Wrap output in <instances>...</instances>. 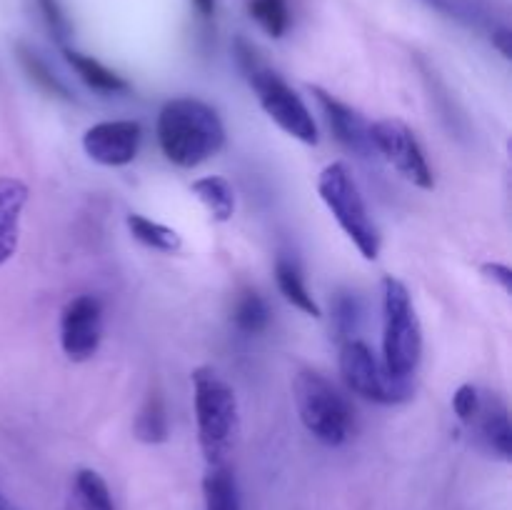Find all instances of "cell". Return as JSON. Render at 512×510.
<instances>
[{
	"label": "cell",
	"instance_id": "1",
	"mask_svg": "<svg viewBox=\"0 0 512 510\" xmlns=\"http://www.w3.org/2000/svg\"><path fill=\"white\" fill-rule=\"evenodd\" d=\"M158 143L178 168H198L225 145V125L213 105L198 98H173L160 108Z\"/></svg>",
	"mask_w": 512,
	"mask_h": 510
},
{
	"label": "cell",
	"instance_id": "2",
	"mask_svg": "<svg viewBox=\"0 0 512 510\" xmlns=\"http://www.w3.org/2000/svg\"><path fill=\"white\" fill-rule=\"evenodd\" d=\"M235 53H238L240 68H243L248 83L253 85L260 108L268 113V118L300 143H318V125H315L313 113L300 100V95L275 70L260 63L255 50L245 40L235 43Z\"/></svg>",
	"mask_w": 512,
	"mask_h": 510
},
{
	"label": "cell",
	"instance_id": "3",
	"mask_svg": "<svg viewBox=\"0 0 512 510\" xmlns=\"http://www.w3.org/2000/svg\"><path fill=\"white\" fill-rule=\"evenodd\" d=\"M195 420H198V440L208 465L225 463L235 428H238V400L235 390L218 370L198 368L193 373Z\"/></svg>",
	"mask_w": 512,
	"mask_h": 510
},
{
	"label": "cell",
	"instance_id": "4",
	"mask_svg": "<svg viewBox=\"0 0 512 510\" xmlns=\"http://www.w3.org/2000/svg\"><path fill=\"white\" fill-rule=\"evenodd\" d=\"M423 355V330L408 288L398 278L383 280V363L398 380H410Z\"/></svg>",
	"mask_w": 512,
	"mask_h": 510
},
{
	"label": "cell",
	"instance_id": "5",
	"mask_svg": "<svg viewBox=\"0 0 512 510\" xmlns=\"http://www.w3.org/2000/svg\"><path fill=\"white\" fill-rule=\"evenodd\" d=\"M293 398L300 423L323 445H343L350 435L353 413L345 395L318 370H300L293 378Z\"/></svg>",
	"mask_w": 512,
	"mask_h": 510
},
{
	"label": "cell",
	"instance_id": "6",
	"mask_svg": "<svg viewBox=\"0 0 512 510\" xmlns=\"http://www.w3.org/2000/svg\"><path fill=\"white\" fill-rule=\"evenodd\" d=\"M318 195L343 233L353 240L360 255L368 260H375L380 253V233L375 225L373 215H370L368 205H365L363 195H360L358 183H355L353 173L345 163H330L328 168L320 173L318 178Z\"/></svg>",
	"mask_w": 512,
	"mask_h": 510
},
{
	"label": "cell",
	"instance_id": "7",
	"mask_svg": "<svg viewBox=\"0 0 512 510\" xmlns=\"http://www.w3.org/2000/svg\"><path fill=\"white\" fill-rule=\"evenodd\" d=\"M340 375L355 395L380 405L403 403L413 393L408 380L393 378L383 360L370 350V345L358 338L345 340L340 345Z\"/></svg>",
	"mask_w": 512,
	"mask_h": 510
},
{
	"label": "cell",
	"instance_id": "8",
	"mask_svg": "<svg viewBox=\"0 0 512 510\" xmlns=\"http://www.w3.org/2000/svg\"><path fill=\"white\" fill-rule=\"evenodd\" d=\"M370 135H373L375 153L383 155L405 180H410L418 188L430 190L435 185L433 170H430L428 158L420 148L418 138L405 123L393 118L370 123Z\"/></svg>",
	"mask_w": 512,
	"mask_h": 510
},
{
	"label": "cell",
	"instance_id": "9",
	"mask_svg": "<svg viewBox=\"0 0 512 510\" xmlns=\"http://www.w3.org/2000/svg\"><path fill=\"white\" fill-rule=\"evenodd\" d=\"M103 338V303L95 295L68 300L60 313V345L68 360L85 363L93 358Z\"/></svg>",
	"mask_w": 512,
	"mask_h": 510
},
{
	"label": "cell",
	"instance_id": "10",
	"mask_svg": "<svg viewBox=\"0 0 512 510\" xmlns=\"http://www.w3.org/2000/svg\"><path fill=\"white\" fill-rule=\"evenodd\" d=\"M143 140V128L135 120H103L85 130L83 150L105 168L133 163Z\"/></svg>",
	"mask_w": 512,
	"mask_h": 510
},
{
	"label": "cell",
	"instance_id": "11",
	"mask_svg": "<svg viewBox=\"0 0 512 510\" xmlns=\"http://www.w3.org/2000/svg\"><path fill=\"white\" fill-rule=\"evenodd\" d=\"M315 93V100H318L320 110L325 113V120H328L330 130H333L335 138L345 145L353 153L363 155V158H370L375 153L373 135H370V123L353 110L350 105H345L343 100L333 98L330 93L320 88H310Z\"/></svg>",
	"mask_w": 512,
	"mask_h": 510
},
{
	"label": "cell",
	"instance_id": "12",
	"mask_svg": "<svg viewBox=\"0 0 512 510\" xmlns=\"http://www.w3.org/2000/svg\"><path fill=\"white\" fill-rule=\"evenodd\" d=\"M28 185L13 175H0V268L18 250L20 215L28 203Z\"/></svg>",
	"mask_w": 512,
	"mask_h": 510
},
{
	"label": "cell",
	"instance_id": "13",
	"mask_svg": "<svg viewBox=\"0 0 512 510\" xmlns=\"http://www.w3.org/2000/svg\"><path fill=\"white\" fill-rule=\"evenodd\" d=\"M478 425V433L483 443L493 450L498 458L510 460L512 455V425L508 418V408L500 398L488 395L480 400V410L473 420Z\"/></svg>",
	"mask_w": 512,
	"mask_h": 510
},
{
	"label": "cell",
	"instance_id": "14",
	"mask_svg": "<svg viewBox=\"0 0 512 510\" xmlns=\"http://www.w3.org/2000/svg\"><path fill=\"white\" fill-rule=\"evenodd\" d=\"M65 60H68L70 68L78 73V78L83 80L88 88L98 90V93H105V95H118V93H125V90L130 88L128 80L120 78L118 73H113L110 68H105L100 60L90 58V55L85 53H78V50H70L65 48Z\"/></svg>",
	"mask_w": 512,
	"mask_h": 510
},
{
	"label": "cell",
	"instance_id": "15",
	"mask_svg": "<svg viewBox=\"0 0 512 510\" xmlns=\"http://www.w3.org/2000/svg\"><path fill=\"white\" fill-rule=\"evenodd\" d=\"M205 510H240L238 485L225 463L210 465L203 478Z\"/></svg>",
	"mask_w": 512,
	"mask_h": 510
},
{
	"label": "cell",
	"instance_id": "16",
	"mask_svg": "<svg viewBox=\"0 0 512 510\" xmlns=\"http://www.w3.org/2000/svg\"><path fill=\"white\" fill-rule=\"evenodd\" d=\"M73 505L75 510H115L103 475L90 468L78 470L73 478Z\"/></svg>",
	"mask_w": 512,
	"mask_h": 510
},
{
	"label": "cell",
	"instance_id": "17",
	"mask_svg": "<svg viewBox=\"0 0 512 510\" xmlns=\"http://www.w3.org/2000/svg\"><path fill=\"white\" fill-rule=\"evenodd\" d=\"M195 195H198L200 203L208 208V213L213 215L218 223H225V220L233 218L235 213V193L230 188V183L225 178H218V175H208V178H200L193 183Z\"/></svg>",
	"mask_w": 512,
	"mask_h": 510
},
{
	"label": "cell",
	"instance_id": "18",
	"mask_svg": "<svg viewBox=\"0 0 512 510\" xmlns=\"http://www.w3.org/2000/svg\"><path fill=\"white\" fill-rule=\"evenodd\" d=\"M135 438L140 443H148V445H158L168 440V413H165V403L158 393H150L145 398L143 408L138 410L135 415Z\"/></svg>",
	"mask_w": 512,
	"mask_h": 510
},
{
	"label": "cell",
	"instance_id": "19",
	"mask_svg": "<svg viewBox=\"0 0 512 510\" xmlns=\"http://www.w3.org/2000/svg\"><path fill=\"white\" fill-rule=\"evenodd\" d=\"M125 225H128L130 235L138 243H143L145 248L160 250V253H175L183 245V240H180V235L173 228H168L163 223H155V220L145 218L140 213H130L125 218Z\"/></svg>",
	"mask_w": 512,
	"mask_h": 510
},
{
	"label": "cell",
	"instance_id": "20",
	"mask_svg": "<svg viewBox=\"0 0 512 510\" xmlns=\"http://www.w3.org/2000/svg\"><path fill=\"white\" fill-rule=\"evenodd\" d=\"M275 280H278L280 293L285 295V300H288L290 305H295V308H298L300 313L313 315V318H320L318 303H315V300H313L310 290L305 288L303 275H300V270L295 268V263H290V260L280 258L278 263H275Z\"/></svg>",
	"mask_w": 512,
	"mask_h": 510
},
{
	"label": "cell",
	"instance_id": "21",
	"mask_svg": "<svg viewBox=\"0 0 512 510\" xmlns=\"http://www.w3.org/2000/svg\"><path fill=\"white\" fill-rule=\"evenodd\" d=\"M425 3L445 13L448 18L470 25V28H488L493 33L498 25H503L495 20V13H490V8L483 0H425Z\"/></svg>",
	"mask_w": 512,
	"mask_h": 510
},
{
	"label": "cell",
	"instance_id": "22",
	"mask_svg": "<svg viewBox=\"0 0 512 510\" xmlns=\"http://www.w3.org/2000/svg\"><path fill=\"white\" fill-rule=\"evenodd\" d=\"M233 323L240 333L260 335L270 325V308L255 290H248L238 298L233 308Z\"/></svg>",
	"mask_w": 512,
	"mask_h": 510
},
{
	"label": "cell",
	"instance_id": "23",
	"mask_svg": "<svg viewBox=\"0 0 512 510\" xmlns=\"http://www.w3.org/2000/svg\"><path fill=\"white\" fill-rule=\"evenodd\" d=\"M248 13L270 38H283L290 28V10L285 0H248Z\"/></svg>",
	"mask_w": 512,
	"mask_h": 510
},
{
	"label": "cell",
	"instance_id": "24",
	"mask_svg": "<svg viewBox=\"0 0 512 510\" xmlns=\"http://www.w3.org/2000/svg\"><path fill=\"white\" fill-rule=\"evenodd\" d=\"M15 50H18V60H20V65H23L25 75H28V78L33 80L40 90H45V93H50V95H58V98H70L68 88L60 83L58 75H53V70L48 68V63H45V60L40 58L35 50L25 48V45H18Z\"/></svg>",
	"mask_w": 512,
	"mask_h": 510
},
{
	"label": "cell",
	"instance_id": "25",
	"mask_svg": "<svg viewBox=\"0 0 512 510\" xmlns=\"http://www.w3.org/2000/svg\"><path fill=\"white\" fill-rule=\"evenodd\" d=\"M360 323H363V303L355 293H338L333 300V330L340 343L353 340L358 335Z\"/></svg>",
	"mask_w": 512,
	"mask_h": 510
},
{
	"label": "cell",
	"instance_id": "26",
	"mask_svg": "<svg viewBox=\"0 0 512 510\" xmlns=\"http://www.w3.org/2000/svg\"><path fill=\"white\" fill-rule=\"evenodd\" d=\"M480 400H483V395H480V390L475 388V385H470V383L460 385L453 395L455 415H458L463 423L473 425L475 415H478V410H480Z\"/></svg>",
	"mask_w": 512,
	"mask_h": 510
},
{
	"label": "cell",
	"instance_id": "27",
	"mask_svg": "<svg viewBox=\"0 0 512 510\" xmlns=\"http://www.w3.org/2000/svg\"><path fill=\"white\" fill-rule=\"evenodd\" d=\"M38 5H40V10H43L45 23H48L50 33H53L60 43H65V38L70 35V25H68V20H65L63 10H60L58 0H38Z\"/></svg>",
	"mask_w": 512,
	"mask_h": 510
},
{
	"label": "cell",
	"instance_id": "28",
	"mask_svg": "<svg viewBox=\"0 0 512 510\" xmlns=\"http://www.w3.org/2000/svg\"><path fill=\"white\" fill-rule=\"evenodd\" d=\"M483 275L488 280H493V283H498L503 290H510L512 288V270L508 265L503 263H485L483 268Z\"/></svg>",
	"mask_w": 512,
	"mask_h": 510
},
{
	"label": "cell",
	"instance_id": "29",
	"mask_svg": "<svg viewBox=\"0 0 512 510\" xmlns=\"http://www.w3.org/2000/svg\"><path fill=\"white\" fill-rule=\"evenodd\" d=\"M490 40H493V45L495 48L500 50V55H503V58H512V35H510V28L508 25H498V28L493 30V33H490Z\"/></svg>",
	"mask_w": 512,
	"mask_h": 510
},
{
	"label": "cell",
	"instance_id": "30",
	"mask_svg": "<svg viewBox=\"0 0 512 510\" xmlns=\"http://www.w3.org/2000/svg\"><path fill=\"white\" fill-rule=\"evenodd\" d=\"M193 3V8L198 10L203 18H213L215 15V0H190Z\"/></svg>",
	"mask_w": 512,
	"mask_h": 510
},
{
	"label": "cell",
	"instance_id": "31",
	"mask_svg": "<svg viewBox=\"0 0 512 510\" xmlns=\"http://www.w3.org/2000/svg\"><path fill=\"white\" fill-rule=\"evenodd\" d=\"M0 510H18V505H15L13 500L3 493V490H0Z\"/></svg>",
	"mask_w": 512,
	"mask_h": 510
}]
</instances>
